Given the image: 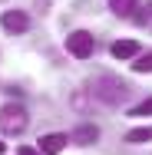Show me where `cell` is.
I'll list each match as a JSON object with an SVG mask.
<instances>
[{"label":"cell","mask_w":152,"mask_h":155,"mask_svg":"<svg viewBox=\"0 0 152 155\" xmlns=\"http://www.w3.org/2000/svg\"><path fill=\"white\" fill-rule=\"evenodd\" d=\"M90 96H96L106 106H119L122 99L129 96V83L119 79V76H96L90 83Z\"/></svg>","instance_id":"obj_1"},{"label":"cell","mask_w":152,"mask_h":155,"mask_svg":"<svg viewBox=\"0 0 152 155\" xmlns=\"http://www.w3.org/2000/svg\"><path fill=\"white\" fill-rule=\"evenodd\" d=\"M27 125H30V112H27L20 102H7V106H0V132H7V135H20V132H27Z\"/></svg>","instance_id":"obj_2"},{"label":"cell","mask_w":152,"mask_h":155,"mask_svg":"<svg viewBox=\"0 0 152 155\" xmlns=\"http://www.w3.org/2000/svg\"><path fill=\"white\" fill-rule=\"evenodd\" d=\"M66 50H69L76 60H86V56H93V50H96V36L86 33V30H73L66 36Z\"/></svg>","instance_id":"obj_3"},{"label":"cell","mask_w":152,"mask_h":155,"mask_svg":"<svg viewBox=\"0 0 152 155\" xmlns=\"http://www.w3.org/2000/svg\"><path fill=\"white\" fill-rule=\"evenodd\" d=\"M0 27L10 33H27L30 30V17L23 13V10H7L3 17H0Z\"/></svg>","instance_id":"obj_4"},{"label":"cell","mask_w":152,"mask_h":155,"mask_svg":"<svg viewBox=\"0 0 152 155\" xmlns=\"http://www.w3.org/2000/svg\"><path fill=\"white\" fill-rule=\"evenodd\" d=\"M66 142H69V135H63V132H50V135L40 139V155H60L63 149H66Z\"/></svg>","instance_id":"obj_5"},{"label":"cell","mask_w":152,"mask_h":155,"mask_svg":"<svg viewBox=\"0 0 152 155\" xmlns=\"http://www.w3.org/2000/svg\"><path fill=\"white\" fill-rule=\"evenodd\" d=\"M96 139H99V125H93V122H83L79 129H73V135H69L73 145H93Z\"/></svg>","instance_id":"obj_6"},{"label":"cell","mask_w":152,"mask_h":155,"mask_svg":"<svg viewBox=\"0 0 152 155\" xmlns=\"http://www.w3.org/2000/svg\"><path fill=\"white\" fill-rule=\"evenodd\" d=\"M109 53H113L116 60H132V56L139 53V43H136V40H116V43L109 46Z\"/></svg>","instance_id":"obj_7"},{"label":"cell","mask_w":152,"mask_h":155,"mask_svg":"<svg viewBox=\"0 0 152 155\" xmlns=\"http://www.w3.org/2000/svg\"><path fill=\"white\" fill-rule=\"evenodd\" d=\"M126 142H129V145L152 142V125H142V129H132V132H126Z\"/></svg>","instance_id":"obj_8"},{"label":"cell","mask_w":152,"mask_h":155,"mask_svg":"<svg viewBox=\"0 0 152 155\" xmlns=\"http://www.w3.org/2000/svg\"><path fill=\"white\" fill-rule=\"evenodd\" d=\"M109 10H113L116 17H132V10H136V0H109Z\"/></svg>","instance_id":"obj_9"},{"label":"cell","mask_w":152,"mask_h":155,"mask_svg":"<svg viewBox=\"0 0 152 155\" xmlns=\"http://www.w3.org/2000/svg\"><path fill=\"white\" fill-rule=\"evenodd\" d=\"M132 73H152V50L149 53H142V56H139V53H136V56H132Z\"/></svg>","instance_id":"obj_10"},{"label":"cell","mask_w":152,"mask_h":155,"mask_svg":"<svg viewBox=\"0 0 152 155\" xmlns=\"http://www.w3.org/2000/svg\"><path fill=\"white\" fill-rule=\"evenodd\" d=\"M129 116H132V119H146V116H152V96L146 99V102H139L136 109H129Z\"/></svg>","instance_id":"obj_11"},{"label":"cell","mask_w":152,"mask_h":155,"mask_svg":"<svg viewBox=\"0 0 152 155\" xmlns=\"http://www.w3.org/2000/svg\"><path fill=\"white\" fill-rule=\"evenodd\" d=\"M132 20H136L139 27H146V23L152 20V3H146V7H142V13H132Z\"/></svg>","instance_id":"obj_12"},{"label":"cell","mask_w":152,"mask_h":155,"mask_svg":"<svg viewBox=\"0 0 152 155\" xmlns=\"http://www.w3.org/2000/svg\"><path fill=\"white\" fill-rule=\"evenodd\" d=\"M17 155H40V152H36V149H30V145H20V149H17Z\"/></svg>","instance_id":"obj_13"},{"label":"cell","mask_w":152,"mask_h":155,"mask_svg":"<svg viewBox=\"0 0 152 155\" xmlns=\"http://www.w3.org/2000/svg\"><path fill=\"white\" fill-rule=\"evenodd\" d=\"M3 152H7V142H0V155H3Z\"/></svg>","instance_id":"obj_14"}]
</instances>
